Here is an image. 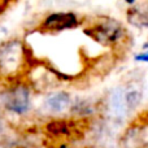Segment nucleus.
Instances as JSON below:
<instances>
[{
	"mask_svg": "<svg viewBox=\"0 0 148 148\" xmlns=\"http://www.w3.org/2000/svg\"><path fill=\"white\" fill-rule=\"evenodd\" d=\"M30 49L20 38L0 42V84L25 78L30 66Z\"/></svg>",
	"mask_w": 148,
	"mask_h": 148,
	"instance_id": "f257e3e1",
	"label": "nucleus"
},
{
	"mask_svg": "<svg viewBox=\"0 0 148 148\" xmlns=\"http://www.w3.org/2000/svg\"><path fill=\"white\" fill-rule=\"evenodd\" d=\"M33 88L25 78L0 84V109L12 117L27 116L33 105Z\"/></svg>",
	"mask_w": 148,
	"mask_h": 148,
	"instance_id": "f03ea898",
	"label": "nucleus"
},
{
	"mask_svg": "<svg viewBox=\"0 0 148 148\" xmlns=\"http://www.w3.org/2000/svg\"><path fill=\"white\" fill-rule=\"evenodd\" d=\"M123 148H148V122L133 123L121 138Z\"/></svg>",
	"mask_w": 148,
	"mask_h": 148,
	"instance_id": "7ed1b4c3",
	"label": "nucleus"
},
{
	"mask_svg": "<svg viewBox=\"0 0 148 148\" xmlns=\"http://www.w3.org/2000/svg\"><path fill=\"white\" fill-rule=\"evenodd\" d=\"M78 17L73 13H53L46 17L40 27L46 31H62L78 26Z\"/></svg>",
	"mask_w": 148,
	"mask_h": 148,
	"instance_id": "20e7f679",
	"label": "nucleus"
},
{
	"mask_svg": "<svg viewBox=\"0 0 148 148\" xmlns=\"http://www.w3.org/2000/svg\"><path fill=\"white\" fill-rule=\"evenodd\" d=\"M70 105V96L68 92L60 91L49 95L46 99V108L52 113H61L66 110Z\"/></svg>",
	"mask_w": 148,
	"mask_h": 148,
	"instance_id": "39448f33",
	"label": "nucleus"
},
{
	"mask_svg": "<svg viewBox=\"0 0 148 148\" xmlns=\"http://www.w3.org/2000/svg\"><path fill=\"white\" fill-rule=\"evenodd\" d=\"M142 99V95L138 90H130V91L125 92V103L126 107H127V110L135 109L136 107L139 105Z\"/></svg>",
	"mask_w": 148,
	"mask_h": 148,
	"instance_id": "423d86ee",
	"label": "nucleus"
},
{
	"mask_svg": "<svg viewBox=\"0 0 148 148\" xmlns=\"http://www.w3.org/2000/svg\"><path fill=\"white\" fill-rule=\"evenodd\" d=\"M136 61H142V62H148V51L144 52V53H140L138 56H135Z\"/></svg>",
	"mask_w": 148,
	"mask_h": 148,
	"instance_id": "0eeeda50",
	"label": "nucleus"
},
{
	"mask_svg": "<svg viewBox=\"0 0 148 148\" xmlns=\"http://www.w3.org/2000/svg\"><path fill=\"white\" fill-rule=\"evenodd\" d=\"M125 1H126V3H129V4H133V3L135 1V0H125Z\"/></svg>",
	"mask_w": 148,
	"mask_h": 148,
	"instance_id": "6e6552de",
	"label": "nucleus"
},
{
	"mask_svg": "<svg viewBox=\"0 0 148 148\" xmlns=\"http://www.w3.org/2000/svg\"><path fill=\"white\" fill-rule=\"evenodd\" d=\"M13 148H27V147H23V146H16V147H13Z\"/></svg>",
	"mask_w": 148,
	"mask_h": 148,
	"instance_id": "1a4fd4ad",
	"label": "nucleus"
},
{
	"mask_svg": "<svg viewBox=\"0 0 148 148\" xmlns=\"http://www.w3.org/2000/svg\"><path fill=\"white\" fill-rule=\"evenodd\" d=\"M0 148H1V147H0Z\"/></svg>",
	"mask_w": 148,
	"mask_h": 148,
	"instance_id": "9d476101",
	"label": "nucleus"
}]
</instances>
